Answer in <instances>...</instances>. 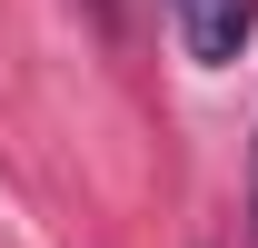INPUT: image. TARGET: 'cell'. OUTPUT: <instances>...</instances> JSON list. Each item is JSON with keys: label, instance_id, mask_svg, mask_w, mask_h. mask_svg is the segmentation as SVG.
Segmentation results:
<instances>
[{"label": "cell", "instance_id": "6da1fadb", "mask_svg": "<svg viewBox=\"0 0 258 248\" xmlns=\"http://www.w3.org/2000/svg\"><path fill=\"white\" fill-rule=\"evenodd\" d=\"M169 30H179V50L199 70H228L258 30V0H169Z\"/></svg>", "mask_w": 258, "mask_h": 248}, {"label": "cell", "instance_id": "7a4b0ae2", "mask_svg": "<svg viewBox=\"0 0 258 248\" xmlns=\"http://www.w3.org/2000/svg\"><path fill=\"white\" fill-rule=\"evenodd\" d=\"M90 20H99V30H119V0H90Z\"/></svg>", "mask_w": 258, "mask_h": 248}, {"label": "cell", "instance_id": "3957f363", "mask_svg": "<svg viewBox=\"0 0 258 248\" xmlns=\"http://www.w3.org/2000/svg\"><path fill=\"white\" fill-rule=\"evenodd\" d=\"M248 228H258V149H248Z\"/></svg>", "mask_w": 258, "mask_h": 248}]
</instances>
